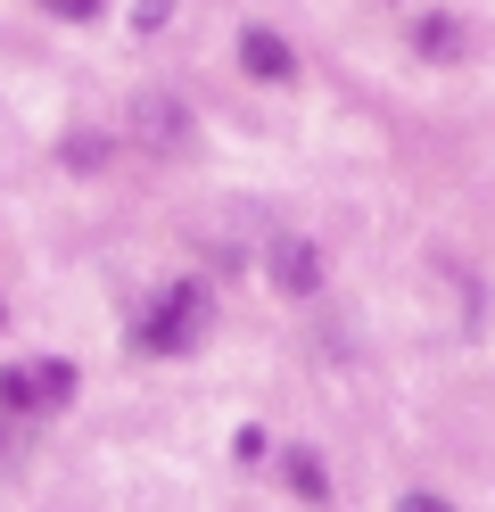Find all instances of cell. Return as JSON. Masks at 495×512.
<instances>
[{"label":"cell","instance_id":"5","mask_svg":"<svg viewBox=\"0 0 495 512\" xmlns=\"http://www.w3.org/2000/svg\"><path fill=\"white\" fill-rule=\"evenodd\" d=\"M413 58H429V67H462V58H471V25L462 17H413Z\"/></svg>","mask_w":495,"mask_h":512},{"label":"cell","instance_id":"6","mask_svg":"<svg viewBox=\"0 0 495 512\" xmlns=\"http://www.w3.org/2000/svg\"><path fill=\"white\" fill-rule=\"evenodd\" d=\"M240 67H248L256 83H289V75H297V50L273 34V25H248V34H240Z\"/></svg>","mask_w":495,"mask_h":512},{"label":"cell","instance_id":"1","mask_svg":"<svg viewBox=\"0 0 495 512\" xmlns=\"http://www.w3.org/2000/svg\"><path fill=\"white\" fill-rule=\"evenodd\" d=\"M207 314H215L207 281H165L141 306V323H132V347H141V356H190V347L207 339Z\"/></svg>","mask_w":495,"mask_h":512},{"label":"cell","instance_id":"13","mask_svg":"<svg viewBox=\"0 0 495 512\" xmlns=\"http://www.w3.org/2000/svg\"><path fill=\"white\" fill-rule=\"evenodd\" d=\"M0 323H9V306H0Z\"/></svg>","mask_w":495,"mask_h":512},{"label":"cell","instance_id":"2","mask_svg":"<svg viewBox=\"0 0 495 512\" xmlns=\"http://www.w3.org/2000/svg\"><path fill=\"white\" fill-rule=\"evenodd\" d=\"M66 397H75V364H66V356H25V364H0V413H9V422L58 413Z\"/></svg>","mask_w":495,"mask_h":512},{"label":"cell","instance_id":"4","mask_svg":"<svg viewBox=\"0 0 495 512\" xmlns=\"http://www.w3.org/2000/svg\"><path fill=\"white\" fill-rule=\"evenodd\" d=\"M264 273H273L281 298H322V248L297 240V232H281L273 248H264Z\"/></svg>","mask_w":495,"mask_h":512},{"label":"cell","instance_id":"11","mask_svg":"<svg viewBox=\"0 0 495 512\" xmlns=\"http://www.w3.org/2000/svg\"><path fill=\"white\" fill-rule=\"evenodd\" d=\"M165 17H174V0H141V9H132V25H141V34H157Z\"/></svg>","mask_w":495,"mask_h":512},{"label":"cell","instance_id":"3","mask_svg":"<svg viewBox=\"0 0 495 512\" xmlns=\"http://www.w3.org/2000/svg\"><path fill=\"white\" fill-rule=\"evenodd\" d=\"M132 133H141V149H157V157H182L190 149V108L174 100V91H141V100H132Z\"/></svg>","mask_w":495,"mask_h":512},{"label":"cell","instance_id":"8","mask_svg":"<svg viewBox=\"0 0 495 512\" xmlns=\"http://www.w3.org/2000/svg\"><path fill=\"white\" fill-rule=\"evenodd\" d=\"M99 157H108V141H91V133L66 141V166H99Z\"/></svg>","mask_w":495,"mask_h":512},{"label":"cell","instance_id":"7","mask_svg":"<svg viewBox=\"0 0 495 512\" xmlns=\"http://www.w3.org/2000/svg\"><path fill=\"white\" fill-rule=\"evenodd\" d=\"M281 471H289V488L306 496V504H330V471H322V455H314V446H289V455H281Z\"/></svg>","mask_w":495,"mask_h":512},{"label":"cell","instance_id":"12","mask_svg":"<svg viewBox=\"0 0 495 512\" xmlns=\"http://www.w3.org/2000/svg\"><path fill=\"white\" fill-rule=\"evenodd\" d=\"M17 455V422H0V463H9Z\"/></svg>","mask_w":495,"mask_h":512},{"label":"cell","instance_id":"9","mask_svg":"<svg viewBox=\"0 0 495 512\" xmlns=\"http://www.w3.org/2000/svg\"><path fill=\"white\" fill-rule=\"evenodd\" d=\"M396 512H454L446 496H429V488H405V496H396Z\"/></svg>","mask_w":495,"mask_h":512},{"label":"cell","instance_id":"10","mask_svg":"<svg viewBox=\"0 0 495 512\" xmlns=\"http://www.w3.org/2000/svg\"><path fill=\"white\" fill-rule=\"evenodd\" d=\"M42 9H50V17H75V25H83V17H99V9H108V0H42Z\"/></svg>","mask_w":495,"mask_h":512}]
</instances>
